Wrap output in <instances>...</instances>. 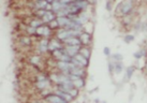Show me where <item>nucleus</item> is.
Here are the masks:
<instances>
[{
    "label": "nucleus",
    "instance_id": "nucleus-19",
    "mask_svg": "<svg viewBox=\"0 0 147 103\" xmlns=\"http://www.w3.org/2000/svg\"><path fill=\"white\" fill-rule=\"evenodd\" d=\"M80 52H81V55H83L84 57H86L87 59L89 58V56H90L89 50H87V48H82V50H80Z\"/></svg>",
    "mask_w": 147,
    "mask_h": 103
},
{
    "label": "nucleus",
    "instance_id": "nucleus-10",
    "mask_svg": "<svg viewBox=\"0 0 147 103\" xmlns=\"http://www.w3.org/2000/svg\"><path fill=\"white\" fill-rule=\"evenodd\" d=\"M57 48H60V43H58L57 40H52L49 43V50H57Z\"/></svg>",
    "mask_w": 147,
    "mask_h": 103
},
{
    "label": "nucleus",
    "instance_id": "nucleus-11",
    "mask_svg": "<svg viewBox=\"0 0 147 103\" xmlns=\"http://www.w3.org/2000/svg\"><path fill=\"white\" fill-rule=\"evenodd\" d=\"M89 40H90V36L88 34V33L81 32V34H80V41H81V43H83V44H87V43L89 42Z\"/></svg>",
    "mask_w": 147,
    "mask_h": 103
},
{
    "label": "nucleus",
    "instance_id": "nucleus-26",
    "mask_svg": "<svg viewBox=\"0 0 147 103\" xmlns=\"http://www.w3.org/2000/svg\"><path fill=\"white\" fill-rule=\"evenodd\" d=\"M130 70H128V77H131V75H132V73H133V68H129Z\"/></svg>",
    "mask_w": 147,
    "mask_h": 103
},
{
    "label": "nucleus",
    "instance_id": "nucleus-7",
    "mask_svg": "<svg viewBox=\"0 0 147 103\" xmlns=\"http://www.w3.org/2000/svg\"><path fill=\"white\" fill-rule=\"evenodd\" d=\"M57 23H58V26H60V27H65V26L69 24V17L68 16H58L57 17Z\"/></svg>",
    "mask_w": 147,
    "mask_h": 103
},
{
    "label": "nucleus",
    "instance_id": "nucleus-21",
    "mask_svg": "<svg viewBox=\"0 0 147 103\" xmlns=\"http://www.w3.org/2000/svg\"><path fill=\"white\" fill-rule=\"evenodd\" d=\"M69 94H70V96H71V97H76V96H78V89H74V88L70 89Z\"/></svg>",
    "mask_w": 147,
    "mask_h": 103
},
{
    "label": "nucleus",
    "instance_id": "nucleus-25",
    "mask_svg": "<svg viewBox=\"0 0 147 103\" xmlns=\"http://www.w3.org/2000/svg\"><path fill=\"white\" fill-rule=\"evenodd\" d=\"M28 31L30 33H34V32H36V28H34V27H32V26H30V27L28 28Z\"/></svg>",
    "mask_w": 147,
    "mask_h": 103
},
{
    "label": "nucleus",
    "instance_id": "nucleus-16",
    "mask_svg": "<svg viewBox=\"0 0 147 103\" xmlns=\"http://www.w3.org/2000/svg\"><path fill=\"white\" fill-rule=\"evenodd\" d=\"M49 50V43H47V41L46 40H43V41L40 42V50L41 52H46V50Z\"/></svg>",
    "mask_w": 147,
    "mask_h": 103
},
{
    "label": "nucleus",
    "instance_id": "nucleus-3",
    "mask_svg": "<svg viewBox=\"0 0 147 103\" xmlns=\"http://www.w3.org/2000/svg\"><path fill=\"white\" fill-rule=\"evenodd\" d=\"M46 100H47V101H49V102H52V103H65V102H67L65 100H63L61 97H59L58 95L49 96V97L46 98Z\"/></svg>",
    "mask_w": 147,
    "mask_h": 103
},
{
    "label": "nucleus",
    "instance_id": "nucleus-15",
    "mask_svg": "<svg viewBox=\"0 0 147 103\" xmlns=\"http://www.w3.org/2000/svg\"><path fill=\"white\" fill-rule=\"evenodd\" d=\"M72 83H73V86H75L76 88H81V87L84 86V82H83V79L81 77H78V78H76V79L72 81Z\"/></svg>",
    "mask_w": 147,
    "mask_h": 103
},
{
    "label": "nucleus",
    "instance_id": "nucleus-8",
    "mask_svg": "<svg viewBox=\"0 0 147 103\" xmlns=\"http://www.w3.org/2000/svg\"><path fill=\"white\" fill-rule=\"evenodd\" d=\"M69 37H71V36H70L68 29H62V30H60L57 34V38L60 39V40H65V39H67V38H69Z\"/></svg>",
    "mask_w": 147,
    "mask_h": 103
},
{
    "label": "nucleus",
    "instance_id": "nucleus-12",
    "mask_svg": "<svg viewBox=\"0 0 147 103\" xmlns=\"http://www.w3.org/2000/svg\"><path fill=\"white\" fill-rule=\"evenodd\" d=\"M47 4V1L46 0H38L37 2L34 3V7L37 10H41V9H44L45 5Z\"/></svg>",
    "mask_w": 147,
    "mask_h": 103
},
{
    "label": "nucleus",
    "instance_id": "nucleus-24",
    "mask_svg": "<svg viewBox=\"0 0 147 103\" xmlns=\"http://www.w3.org/2000/svg\"><path fill=\"white\" fill-rule=\"evenodd\" d=\"M58 1H60L62 4H69L72 2V0H58Z\"/></svg>",
    "mask_w": 147,
    "mask_h": 103
},
{
    "label": "nucleus",
    "instance_id": "nucleus-5",
    "mask_svg": "<svg viewBox=\"0 0 147 103\" xmlns=\"http://www.w3.org/2000/svg\"><path fill=\"white\" fill-rule=\"evenodd\" d=\"M41 20L43 23H49V22H52L53 20H55V14H53L51 11H46V13L42 16Z\"/></svg>",
    "mask_w": 147,
    "mask_h": 103
},
{
    "label": "nucleus",
    "instance_id": "nucleus-17",
    "mask_svg": "<svg viewBox=\"0 0 147 103\" xmlns=\"http://www.w3.org/2000/svg\"><path fill=\"white\" fill-rule=\"evenodd\" d=\"M58 60H60V61H67V62H69L70 60H71V58H70L69 55H67V54L63 52V53L60 55V56H58Z\"/></svg>",
    "mask_w": 147,
    "mask_h": 103
},
{
    "label": "nucleus",
    "instance_id": "nucleus-31",
    "mask_svg": "<svg viewBox=\"0 0 147 103\" xmlns=\"http://www.w3.org/2000/svg\"><path fill=\"white\" fill-rule=\"evenodd\" d=\"M73 1H81V0H72V2H73Z\"/></svg>",
    "mask_w": 147,
    "mask_h": 103
},
{
    "label": "nucleus",
    "instance_id": "nucleus-29",
    "mask_svg": "<svg viewBox=\"0 0 147 103\" xmlns=\"http://www.w3.org/2000/svg\"><path fill=\"white\" fill-rule=\"evenodd\" d=\"M38 61H39V58H38V57H33L32 58V62H36V63H37Z\"/></svg>",
    "mask_w": 147,
    "mask_h": 103
},
{
    "label": "nucleus",
    "instance_id": "nucleus-28",
    "mask_svg": "<svg viewBox=\"0 0 147 103\" xmlns=\"http://www.w3.org/2000/svg\"><path fill=\"white\" fill-rule=\"evenodd\" d=\"M121 70H123V69H121V66L117 65V66H116V72H121Z\"/></svg>",
    "mask_w": 147,
    "mask_h": 103
},
{
    "label": "nucleus",
    "instance_id": "nucleus-23",
    "mask_svg": "<svg viewBox=\"0 0 147 103\" xmlns=\"http://www.w3.org/2000/svg\"><path fill=\"white\" fill-rule=\"evenodd\" d=\"M22 42H23L24 44H29V43H30V40H29L28 38H23V39H22Z\"/></svg>",
    "mask_w": 147,
    "mask_h": 103
},
{
    "label": "nucleus",
    "instance_id": "nucleus-1",
    "mask_svg": "<svg viewBox=\"0 0 147 103\" xmlns=\"http://www.w3.org/2000/svg\"><path fill=\"white\" fill-rule=\"evenodd\" d=\"M133 8V4H132V1L131 0H126V1H123L121 5H120V11L121 13L123 14H127V13H129L132 10Z\"/></svg>",
    "mask_w": 147,
    "mask_h": 103
},
{
    "label": "nucleus",
    "instance_id": "nucleus-4",
    "mask_svg": "<svg viewBox=\"0 0 147 103\" xmlns=\"http://www.w3.org/2000/svg\"><path fill=\"white\" fill-rule=\"evenodd\" d=\"M65 43L67 45H80L81 44V41L80 39H78L76 37H69L63 40Z\"/></svg>",
    "mask_w": 147,
    "mask_h": 103
},
{
    "label": "nucleus",
    "instance_id": "nucleus-14",
    "mask_svg": "<svg viewBox=\"0 0 147 103\" xmlns=\"http://www.w3.org/2000/svg\"><path fill=\"white\" fill-rule=\"evenodd\" d=\"M70 72H71V74L78 75V76H82L83 75V71L81 70L80 68H76L75 66H74L73 68H71V69H70Z\"/></svg>",
    "mask_w": 147,
    "mask_h": 103
},
{
    "label": "nucleus",
    "instance_id": "nucleus-30",
    "mask_svg": "<svg viewBox=\"0 0 147 103\" xmlns=\"http://www.w3.org/2000/svg\"><path fill=\"white\" fill-rule=\"evenodd\" d=\"M46 1H47L49 3H52V2H53V1H55V0H46Z\"/></svg>",
    "mask_w": 147,
    "mask_h": 103
},
{
    "label": "nucleus",
    "instance_id": "nucleus-13",
    "mask_svg": "<svg viewBox=\"0 0 147 103\" xmlns=\"http://www.w3.org/2000/svg\"><path fill=\"white\" fill-rule=\"evenodd\" d=\"M37 87L38 88H40V89H45V88H47V87H49V82H47L46 79L39 81V82L37 83Z\"/></svg>",
    "mask_w": 147,
    "mask_h": 103
},
{
    "label": "nucleus",
    "instance_id": "nucleus-2",
    "mask_svg": "<svg viewBox=\"0 0 147 103\" xmlns=\"http://www.w3.org/2000/svg\"><path fill=\"white\" fill-rule=\"evenodd\" d=\"M78 52H80L78 45H67V47H65V53L67 54V55H69L70 57L75 56Z\"/></svg>",
    "mask_w": 147,
    "mask_h": 103
},
{
    "label": "nucleus",
    "instance_id": "nucleus-22",
    "mask_svg": "<svg viewBox=\"0 0 147 103\" xmlns=\"http://www.w3.org/2000/svg\"><path fill=\"white\" fill-rule=\"evenodd\" d=\"M133 40H134V37H133V36H127V37L125 38V41H126L127 43L133 41Z\"/></svg>",
    "mask_w": 147,
    "mask_h": 103
},
{
    "label": "nucleus",
    "instance_id": "nucleus-20",
    "mask_svg": "<svg viewBox=\"0 0 147 103\" xmlns=\"http://www.w3.org/2000/svg\"><path fill=\"white\" fill-rule=\"evenodd\" d=\"M57 27H58V23L56 20H53L52 22H49V28L54 29V28H57Z\"/></svg>",
    "mask_w": 147,
    "mask_h": 103
},
{
    "label": "nucleus",
    "instance_id": "nucleus-9",
    "mask_svg": "<svg viewBox=\"0 0 147 103\" xmlns=\"http://www.w3.org/2000/svg\"><path fill=\"white\" fill-rule=\"evenodd\" d=\"M72 3L74 4V5H76L80 10H85L86 8H87V5H88V3H87V1L86 0H81V1H73Z\"/></svg>",
    "mask_w": 147,
    "mask_h": 103
},
{
    "label": "nucleus",
    "instance_id": "nucleus-6",
    "mask_svg": "<svg viewBox=\"0 0 147 103\" xmlns=\"http://www.w3.org/2000/svg\"><path fill=\"white\" fill-rule=\"evenodd\" d=\"M74 59L76 60V61L80 63V66H82V67H84V66H86L87 63H88V60H87V58L86 57H84L83 55H81V54H76L75 56H74Z\"/></svg>",
    "mask_w": 147,
    "mask_h": 103
},
{
    "label": "nucleus",
    "instance_id": "nucleus-27",
    "mask_svg": "<svg viewBox=\"0 0 147 103\" xmlns=\"http://www.w3.org/2000/svg\"><path fill=\"white\" fill-rule=\"evenodd\" d=\"M104 54L105 55H110V48L109 47H104Z\"/></svg>",
    "mask_w": 147,
    "mask_h": 103
},
{
    "label": "nucleus",
    "instance_id": "nucleus-18",
    "mask_svg": "<svg viewBox=\"0 0 147 103\" xmlns=\"http://www.w3.org/2000/svg\"><path fill=\"white\" fill-rule=\"evenodd\" d=\"M42 24H43V22H42V20H34V21L31 22V25L32 27H34V28H37V27H39V26H41Z\"/></svg>",
    "mask_w": 147,
    "mask_h": 103
}]
</instances>
